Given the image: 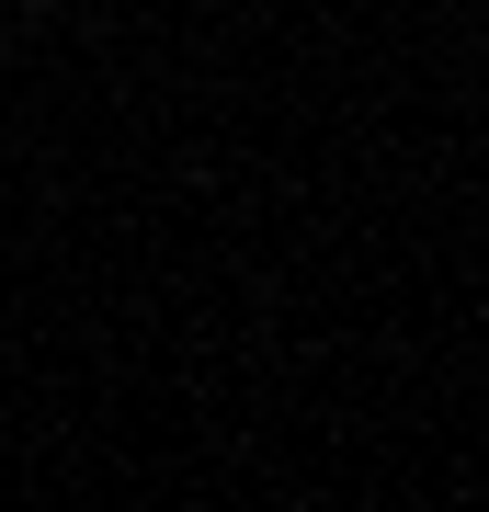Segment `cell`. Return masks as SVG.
<instances>
[{"label": "cell", "instance_id": "6da1fadb", "mask_svg": "<svg viewBox=\"0 0 489 512\" xmlns=\"http://www.w3.org/2000/svg\"><path fill=\"white\" fill-rule=\"evenodd\" d=\"M23 12H57V0H23Z\"/></svg>", "mask_w": 489, "mask_h": 512}]
</instances>
